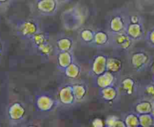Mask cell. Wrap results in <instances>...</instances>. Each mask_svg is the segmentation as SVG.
I'll return each instance as SVG.
<instances>
[{
  "mask_svg": "<svg viewBox=\"0 0 154 127\" xmlns=\"http://www.w3.org/2000/svg\"><path fill=\"white\" fill-rule=\"evenodd\" d=\"M17 34L23 40L31 39L32 36L40 30V25L33 19H26L20 20L17 23Z\"/></svg>",
  "mask_w": 154,
  "mask_h": 127,
  "instance_id": "1",
  "label": "cell"
},
{
  "mask_svg": "<svg viewBox=\"0 0 154 127\" xmlns=\"http://www.w3.org/2000/svg\"><path fill=\"white\" fill-rule=\"evenodd\" d=\"M129 23V16L122 12L113 14L108 21V33L110 34L124 33Z\"/></svg>",
  "mask_w": 154,
  "mask_h": 127,
  "instance_id": "2",
  "label": "cell"
},
{
  "mask_svg": "<svg viewBox=\"0 0 154 127\" xmlns=\"http://www.w3.org/2000/svg\"><path fill=\"white\" fill-rule=\"evenodd\" d=\"M57 105V101L47 93L37 95L35 99V106L40 112H49L53 111Z\"/></svg>",
  "mask_w": 154,
  "mask_h": 127,
  "instance_id": "3",
  "label": "cell"
},
{
  "mask_svg": "<svg viewBox=\"0 0 154 127\" xmlns=\"http://www.w3.org/2000/svg\"><path fill=\"white\" fill-rule=\"evenodd\" d=\"M26 114V108L23 103L14 102L7 109V115L11 123H20L24 120Z\"/></svg>",
  "mask_w": 154,
  "mask_h": 127,
  "instance_id": "4",
  "label": "cell"
},
{
  "mask_svg": "<svg viewBox=\"0 0 154 127\" xmlns=\"http://www.w3.org/2000/svg\"><path fill=\"white\" fill-rule=\"evenodd\" d=\"M111 36V45L110 46L117 50L123 51H127L133 45L134 41L124 33H117V34H110Z\"/></svg>",
  "mask_w": 154,
  "mask_h": 127,
  "instance_id": "5",
  "label": "cell"
},
{
  "mask_svg": "<svg viewBox=\"0 0 154 127\" xmlns=\"http://www.w3.org/2000/svg\"><path fill=\"white\" fill-rule=\"evenodd\" d=\"M36 11L43 16H54L57 13L59 3L57 0H36L35 2Z\"/></svg>",
  "mask_w": 154,
  "mask_h": 127,
  "instance_id": "6",
  "label": "cell"
},
{
  "mask_svg": "<svg viewBox=\"0 0 154 127\" xmlns=\"http://www.w3.org/2000/svg\"><path fill=\"white\" fill-rule=\"evenodd\" d=\"M150 62V57L146 52L142 51L132 53L129 58V63L132 69L137 72L142 71Z\"/></svg>",
  "mask_w": 154,
  "mask_h": 127,
  "instance_id": "7",
  "label": "cell"
},
{
  "mask_svg": "<svg viewBox=\"0 0 154 127\" xmlns=\"http://www.w3.org/2000/svg\"><path fill=\"white\" fill-rule=\"evenodd\" d=\"M58 102L64 106H72L76 102L72 91V84H67L62 86L57 94Z\"/></svg>",
  "mask_w": 154,
  "mask_h": 127,
  "instance_id": "8",
  "label": "cell"
},
{
  "mask_svg": "<svg viewBox=\"0 0 154 127\" xmlns=\"http://www.w3.org/2000/svg\"><path fill=\"white\" fill-rule=\"evenodd\" d=\"M108 57L105 54H97L93 58L91 66V74L96 77L106 72V63Z\"/></svg>",
  "mask_w": 154,
  "mask_h": 127,
  "instance_id": "9",
  "label": "cell"
},
{
  "mask_svg": "<svg viewBox=\"0 0 154 127\" xmlns=\"http://www.w3.org/2000/svg\"><path fill=\"white\" fill-rule=\"evenodd\" d=\"M99 96L107 102H114L120 96V90L115 85L102 88L99 90Z\"/></svg>",
  "mask_w": 154,
  "mask_h": 127,
  "instance_id": "10",
  "label": "cell"
},
{
  "mask_svg": "<svg viewBox=\"0 0 154 127\" xmlns=\"http://www.w3.org/2000/svg\"><path fill=\"white\" fill-rule=\"evenodd\" d=\"M93 45L98 48H103L111 45V36L108 32L98 30L95 32Z\"/></svg>",
  "mask_w": 154,
  "mask_h": 127,
  "instance_id": "11",
  "label": "cell"
},
{
  "mask_svg": "<svg viewBox=\"0 0 154 127\" xmlns=\"http://www.w3.org/2000/svg\"><path fill=\"white\" fill-rule=\"evenodd\" d=\"M116 80L117 78L115 75L106 71L104 73L96 77V84L99 89L105 88L109 86L114 85Z\"/></svg>",
  "mask_w": 154,
  "mask_h": 127,
  "instance_id": "12",
  "label": "cell"
},
{
  "mask_svg": "<svg viewBox=\"0 0 154 127\" xmlns=\"http://www.w3.org/2000/svg\"><path fill=\"white\" fill-rule=\"evenodd\" d=\"M125 32L133 41L140 40L144 36V28L141 23H132L129 22Z\"/></svg>",
  "mask_w": 154,
  "mask_h": 127,
  "instance_id": "13",
  "label": "cell"
},
{
  "mask_svg": "<svg viewBox=\"0 0 154 127\" xmlns=\"http://www.w3.org/2000/svg\"><path fill=\"white\" fill-rule=\"evenodd\" d=\"M72 91L76 102H81L87 98L88 95V87L84 83L78 82L72 84Z\"/></svg>",
  "mask_w": 154,
  "mask_h": 127,
  "instance_id": "14",
  "label": "cell"
},
{
  "mask_svg": "<svg viewBox=\"0 0 154 127\" xmlns=\"http://www.w3.org/2000/svg\"><path fill=\"white\" fill-rule=\"evenodd\" d=\"M57 67L61 71H64L66 67L74 62L73 54L72 51L58 52L57 57Z\"/></svg>",
  "mask_w": 154,
  "mask_h": 127,
  "instance_id": "15",
  "label": "cell"
},
{
  "mask_svg": "<svg viewBox=\"0 0 154 127\" xmlns=\"http://www.w3.org/2000/svg\"><path fill=\"white\" fill-rule=\"evenodd\" d=\"M123 69V62L117 57H108L106 63V71L117 75Z\"/></svg>",
  "mask_w": 154,
  "mask_h": 127,
  "instance_id": "16",
  "label": "cell"
},
{
  "mask_svg": "<svg viewBox=\"0 0 154 127\" xmlns=\"http://www.w3.org/2000/svg\"><path fill=\"white\" fill-rule=\"evenodd\" d=\"M74 41L72 38L69 36H63L58 38L56 42V48L58 52L72 51L73 49Z\"/></svg>",
  "mask_w": 154,
  "mask_h": 127,
  "instance_id": "17",
  "label": "cell"
},
{
  "mask_svg": "<svg viewBox=\"0 0 154 127\" xmlns=\"http://www.w3.org/2000/svg\"><path fill=\"white\" fill-rule=\"evenodd\" d=\"M137 84L132 77H126L120 81V88L128 96H132L136 90Z\"/></svg>",
  "mask_w": 154,
  "mask_h": 127,
  "instance_id": "18",
  "label": "cell"
},
{
  "mask_svg": "<svg viewBox=\"0 0 154 127\" xmlns=\"http://www.w3.org/2000/svg\"><path fill=\"white\" fill-rule=\"evenodd\" d=\"M66 78L72 80H76L81 73V67L78 63L73 62L63 71Z\"/></svg>",
  "mask_w": 154,
  "mask_h": 127,
  "instance_id": "19",
  "label": "cell"
},
{
  "mask_svg": "<svg viewBox=\"0 0 154 127\" xmlns=\"http://www.w3.org/2000/svg\"><path fill=\"white\" fill-rule=\"evenodd\" d=\"M153 104L151 101L145 100L140 101L139 102L135 105V113L137 114H150L153 109Z\"/></svg>",
  "mask_w": 154,
  "mask_h": 127,
  "instance_id": "20",
  "label": "cell"
},
{
  "mask_svg": "<svg viewBox=\"0 0 154 127\" xmlns=\"http://www.w3.org/2000/svg\"><path fill=\"white\" fill-rule=\"evenodd\" d=\"M35 48L36 51H37V53L39 55H41L42 57H45L46 59H48L52 55L54 50V46L52 45V44H51L49 41Z\"/></svg>",
  "mask_w": 154,
  "mask_h": 127,
  "instance_id": "21",
  "label": "cell"
},
{
  "mask_svg": "<svg viewBox=\"0 0 154 127\" xmlns=\"http://www.w3.org/2000/svg\"><path fill=\"white\" fill-rule=\"evenodd\" d=\"M50 36L48 33L39 31L37 33H35V35H33L29 40L32 42L34 48H36V47L39 46V45L48 42Z\"/></svg>",
  "mask_w": 154,
  "mask_h": 127,
  "instance_id": "22",
  "label": "cell"
},
{
  "mask_svg": "<svg viewBox=\"0 0 154 127\" xmlns=\"http://www.w3.org/2000/svg\"><path fill=\"white\" fill-rule=\"evenodd\" d=\"M95 32L93 29L89 28L83 29L80 33V39L81 42L87 45H90L93 43V39H94Z\"/></svg>",
  "mask_w": 154,
  "mask_h": 127,
  "instance_id": "23",
  "label": "cell"
},
{
  "mask_svg": "<svg viewBox=\"0 0 154 127\" xmlns=\"http://www.w3.org/2000/svg\"><path fill=\"white\" fill-rule=\"evenodd\" d=\"M126 127H137L139 126L138 114L136 113H129L125 116L123 120Z\"/></svg>",
  "mask_w": 154,
  "mask_h": 127,
  "instance_id": "24",
  "label": "cell"
},
{
  "mask_svg": "<svg viewBox=\"0 0 154 127\" xmlns=\"http://www.w3.org/2000/svg\"><path fill=\"white\" fill-rule=\"evenodd\" d=\"M139 125L142 127H150L154 125V119L151 114H139Z\"/></svg>",
  "mask_w": 154,
  "mask_h": 127,
  "instance_id": "25",
  "label": "cell"
},
{
  "mask_svg": "<svg viewBox=\"0 0 154 127\" xmlns=\"http://www.w3.org/2000/svg\"><path fill=\"white\" fill-rule=\"evenodd\" d=\"M144 95L147 100L154 101V84H148L144 87Z\"/></svg>",
  "mask_w": 154,
  "mask_h": 127,
  "instance_id": "26",
  "label": "cell"
},
{
  "mask_svg": "<svg viewBox=\"0 0 154 127\" xmlns=\"http://www.w3.org/2000/svg\"><path fill=\"white\" fill-rule=\"evenodd\" d=\"M118 119L119 117L115 115L108 116L106 118V120H105V126L107 127H112L113 125L114 124V123H115V122L117 121V120H118Z\"/></svg>",
  "mask_w": 154,
  "mask_h": 127,
  "instance_id": "27",
  "label": "cell"
},
{
  "mask_svg": "<svg viewBox=\"0 0 154 127\" xmlns=\"http://www.w3.org/2000/svg\"><path fill=\"white\" fill-rule=\"evenodd\" d=\"M93 127H104L105 126V123H104L103 120L100 118H96L93 120L92 123Z\"/></svg>",
  "mask_w": 154,
  "mask_h": 127,
  "instance_id": "28",
  "label": "cell"
},
{
  "mask_svg": "<svg viewBox=\"0 0 154 127\" xmlns=\"http://www.w3.org/2000/svg\"><path fill=\"white\" fill-rule=\"evenodd\" d=\"M129 22L132 23H141V18L138 15L133 14L129 16Z\"/></svg>",
  "mask_w": 154,
  "mask_h": 127,
  "instance_id": "29",
  "label": "cell"
},
{
  "mask_svg": "<svg viewBox=\"0 0 154 127\" xmlns=\"http://www.w3.org/2000/svg\"><path fill=\"white\" fill-rule=\"evenodd\" d=\"M147 40L148 42L154 47V29L150 30L148 33V36H147Z\"/></svg>",
  "mask_w": 154,
  "mask_h": 127,
  "instance_id": "30",
  "label": "cell"
},
{
  "mask_svg": "<svg viewBox=\"0 0 154 127\" xmlns=\"http://www.w3.org/2000/svg\"><path fill=\"white\" fill-rule=\"evenodd\" d=\"M112 127H126V125H125L124 121L123 120H121V119L119 118L118 120H117V121L114 123V124L113 125Z\"/></svg>",
  "mask_w": 154,
  "mask_h": 127,
  "instance_id": "31",
  "label": "cell"
},
{
  "mask_svg": "<svg viewBox=\"0 0 154 127\" xmlns=\"http://www.w3.org/2000/svg\"><path fill=\"white\" fill-rule=\"evenodd\" d=\"M69 1V0H57V2L59 3V4H63V3L67 2Z\"/></svg>",
  "mask_w": 154,
  "mask_h": 127,
  "instance_id": "32",
  "label": "cell"
},
{
  "mask_svg": "<svg viewBox=\"0 0 154 127\" xmlns=\"http://www.w3.org/2000/svg\"><path fill=\"white\" fill-rule=\"evenodd\" d=\"M8 1L9 0H0V5H2L6 4Z\"/></svg>",
  "mask_w": 154,
  "mask_h": 127,
  "instance_id": "33",
  "label": "cell"
},
{
  "mask_svg": "<svg viewBox=\"0 0 154 127\" xmlns=\"http://www.w3.org/2000/svg\"><path fill=\"white\" fill-rule=\"evenodd\" d=\"M24 127H39V126L36 124H28Z\"/></svg>",
  "mask_w": 154,
  "mask_h": 127,
  "instance_id": "34",
  "label": "cell"
},
{
  "mask_svg": "<svg viewBox=\"0 0 154 127\" xmlns=\"http://www.w3.org/2000/svg\"><path fill=\"white\" fill-rule=\"evenodd\" d=\"M18 124H19V123H11L10 126L9 127H20L18 126Z\"/></svg>",
  "mask_w": 154,
  "mask_h": 127,
  "instance_id": "35",
  "label": "cell"
},
{
  "mask_svg": "<svg viewBox=\"0 0 154 127\" xmlns=\"http://www.w3.org/2000/svg\"><path fill=\"white\" fill-rule=\"evenodd\" d=\"M150 114H151L152 117H153V119H154V105H153V109H152V111H151V113H150Z\"/></svg>",
  "mask_w": 154,
  "mask_h": 127,
  "instance_id": "36",
  "label": "cell"
},
{
  "mask_svg": "<svg viewBox=\"0 0 154 127\" xmlns=\"http://www.w3.org/2000/svg\"><path fill=\"white\" fill-rule=\"evenodd\" d=\"M151 71H152V72H153V74H154V62L153 63V64H152Z\"/></svg>",
  "mask_w": 154,
  "mask_h": 127,
  "instance_id": "37",
  "label": "cell"
},
{
  "mask_svg": "<svg viewBox=\"0 0 154 127\" xmlns=\"http://www.w3.org/2000/svg\"><path fill=\"white\" fill-rule=\"evenodd\" d=\"M2 51V45L1 42H0V54H1Z\"/></svg>",
  "mask_w": 154,
  "mask_h": 127,
  "instance_id": "38",
  "label": "cell"
},
{
  "mask_svg": "<svg viewBox=\"0 0 154 127\" xmlns=\"http://www.w3.org/2000/svg\"><path fill=\"white\" fill-rule=\"evenodd\" d=\"M153 84H154V74H153Z\"/></svg>",
  "mask_w": 154,
  "mask_h": 127,
  "instance_id": "39",
  "label": "cell"
},
{
  "mask_svg": "<svg viewBox=\"0 0 154 127\" xmlns=\"http://www.w3.org/2000/svg\"><path fill=\"white\" fill-rule=\"evenodd\" d=\"M137 127H142V126H140V125H139V126H137Z\"/></svg>",
  "mask_w": 154,
  "mask_h": 127,
  "instance_id": "40",
  "label": "cell"
},
{
  "mask_svg": "<svg viewBox=\"0 0 154 127\" xmlns=\"http://www.w3.org/2000/svg\"><path fill=\"white\" fill-rule=\"evenodd\" d=\"M150 127H154V125H153V126H150Z\"/></svg>",
  "mask_w": 154,
  "mask_h": 127,
  "instance_id": "41",
  "label": "cell"
},
{
  "mask_svg": "<svg viewBox=\"0 0 154 127\" xmlns=\"http://www.w3.org/2000/svg\"><path fill=\"white\" fill-rule=\"evenodd\" d=\"M153 1H154V0H153Z\"/></svg>",
  "mask_w": 154,
  "mask_h": 127,
  "instance_id": "42",
  "label": "cell"
}]
</instances>
